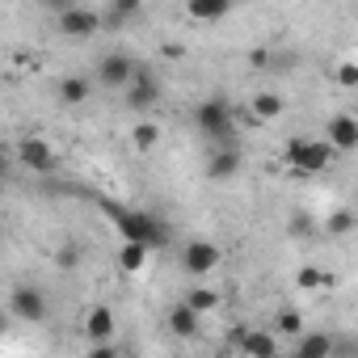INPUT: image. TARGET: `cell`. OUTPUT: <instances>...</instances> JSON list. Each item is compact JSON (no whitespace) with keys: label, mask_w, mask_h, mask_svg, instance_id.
<instances>
[{"label":"cell","mask_w":358,"mask_h":358,"mask_svg":"<svg viewBox=\"0 0 358 358\" xmlns=\"http://www.w3.org/2000/svg\"><path fill=\"white\" fill-rule=\"evenodd\" d=\"M337 148L329 139H312V135H295L287 148H282V160L295 169V173H324L333 164Z\"/></svg>","instance_id":"6da1fadb"},{"label":"cell","mask_w":358,"mask_h":358,"mask_svg":"<svg viewBox=\"0 0 358 358\" xmlns=\"http://www.w3.org/2000/svg\"><path fill=\"white\" fill-rule=\"evenodd\" d=\"M106 211H110L114 228L122 232V241H148L152 249L164 241V224H160L156 215H148V211H139V207H106Z\"/></svg>","instance_id":"7a4b0ae2"},{"label":"cell","mask_w":358,"mask_h":358,"mask_svg":"<svg viewBox=\"0 0 358 358\" xmlns=\"http://www.w3.org/2000/svg\"><path fill=\"white\" fill-rule=\"evenodd\" d=\"M194 127H199L207 139L228 143V139H232V131H236V110H232L224 97H207V101H199V106H194Z\"/></svg>","instance_id":"3957f363"},{"label":"cell","mask_w":358,"mask_h":358,"mask_svg":"<svg viewBox=\"0 0 358 358\" xmlns=\"http://www.w3.org/2000/svg\"><path fill=\"white\" fill-rule=\"evenodd\" d=\"M135 72H139V64H135L127 51H110V55H101V59H97V72H93V80H97L101 89H114V93H122V89L135 80Z\"/></svg>","instance_id":"277c9868"},{"label":"cell","mask_w":358,"mask_h":358,"mask_svg":"<svg viewBox=\"0 0 358 358\" xmlns=\"http://www.w3.org/2000/svg\"><path fill=\"white\" fill-rule=\"evenodd\" d=\"M9 312L22 320V324H43L51 316V303L38 287H13L9 291Z\"/></svg>","instance_id":"5b68a950"},{"label":"cell","mask_w":358,"mask_h":358,"mask_svg":"<svg viewBox=\"0 0 358 358\" xmlns=\"http://www.w3.org/2000/svg\"><path fill=\"white\" fill-rule=\"evenodd\" d=\"M55 30H59L64 38H93L97 30H106V13L76 5V9H68V13L55 17Z\"/></svg>","instance_id":"8992f818"},{"label":"cell","mask_w":358,"mask_h":358,"mask_svg":"<svg viewBox=\"0 0 358 358\" xmlns=\"http://www.w3.org/2000/svg\"><path fill=\"white\" fill-rule=\"evenodd\" d=\"M220 262H224V249L215 241H190L182 249V270L190 278H207L211 270H220Z\"/></svg>","instance_id":"52a82bcc"},{"label":"cell","mask_w":358,"mask_h":358,"mask_svg":"<svg viewBox=\"0 0 358 358\" xmlns=\"http://www.w3.org/2000/svg\"><path fill=\"white\" fill-rule=\"evenodd\" d=\"M122 101H127V110H131V114H148V110L160 101V80H156V76H152V72L139 64L135 80L122 89Z\"/></svg>","instance_id":"ba28073f"},{"label":"cell","mask_w":358,"mask_h":358,"mask_svg":"<svg viewBox=\"0 0 358 358\" xmlns=\"http://www.w3.org/2000/svg\"><path fill=\"white\" fill-rule=\"evenodd\" d=\"M17 160H22L30 173H55V164H59L55 148H51L47 139H38V135H26V139L17 143Z\"/></svg>","instance_id":"9c48e42d"},{"label":"cell","mask_w":358,"mask_h":358,"mask_svg":"<svg viewBox=\"0 0 358 358\" xmlns=\"http://www.w3.org/2000/svg\"><path fill=\"white\" fill-rule=\"evenodd\" d=\"M203 173H207V182H232V177L241 173V148H232V143H220V148L207 156Z\"/></svg>","instance_id":"30bf717a"},{"label":"cell","mask_w":358,"mask_h":358,"mask_svg":"<svg viewBox=\"0 0 358 358\" xmlns=\"http://www.w3.org/2000/svg\"><path fill=\"white\" fill-rule=\"evenodd\" d=\"M282 110H287L282 93H274V89H262V93H253V101H249V110H245V122H249V127H262V122H274V118H282Z\"/></svg>","instance_id":"8fae6325"},{"label":"cell","mask_w":358,"mask_h":358,"mask_svg":"<svg viewBox=\"0 0 358 358\" xmlns=\"http://www.w3.org/2000/svg\"><path fill=\"white\" fill-rule=\"evenodd\" d=\"M232 341H236L241 354H253V358H270L278 350V333L274 329H241V333H232Z\"/></svg>","instance_id":"7c38bea8"},{"label":"cell","mask_w":358,"mask_h":358,"mask_svg":"<svg viewBox=\"0 0 358 358\" xmlns=\"http://www.w3.org/2000/svg\"><path fill=\"white\" fill-rule=\"evenodd\" d=\"M324 139L337 148V156H341V152H354V148H358V118H354V114H333V118L324 122Z\"/></svg>","instance_id":"4fadbf2b"},{"label":"cell","mask_w":358,"mask_h":358,"mask_svg":"<svg viewBox=\"0 0 358 358\" xmlns=\"http://www.w3.org/2000/svg\"><path fill=\"white\" fill-rule=\"evenodd\" d=\"M164 324H169V333H173V337H182V341H186V337H194V333H199L203 312H199L194 303H186V299H182V303H173V308L164 312Z\"/></svg>","instance_id":"5bb4252c"},{"label":"cell","mask_w":358,"mask_h":358,"mask_svg":"<svg viewBox=\"0 0 358 358\" xmlns=\"http://www.w3.org/2000/svg\"><path fill=\"white\" fill-rule=\"evenodd\" d=\"M114 329H118V320H114V308H106V303H93V308L85 312V337H89V341H110V337H114Z\"/></svg>","instance_id":"9a60e30c"},{"label":"cell","mask_w":358,"mask_h":358,"mask_svg":"<svg viewBox=\"0 0 358 358\" xmlns=\"http://www.w3.org/2000/svg\"><path fill=\"white\" fill-rule=\"evenodd\" d=\"M232 5L236 0H186V13L194 22H203V26H215V22H224L232 13Z\"/></svg>","instance_id":"2e32d148"},{"label":"cell","mask_w":358,"mask_h":358,"mask_svg":"<svg viewBox=\"0 0 358 358\" xmlns=\"http://www.w3.org/2000/svg\"><path fill=\"white\" fill-rule=\"evenodd\" d=\"M148 253H152L148 241H122V245H118V270H122V274H139V270L148 266Z\"/></svg>","instance_id":"e0dca14e"},{"label":"cell","mask_w":358,"mask_h":358,"mask_svg":"<svg viewBox=\"0 0 358 358\" xmlns=\"http://www.w3.org/2000/svg\"><path fill=\"white\" fill-rule=\"evenodd\" d=\"M295 354L299 358H329V354H337V341L320 337V333H299L295 337Z\"/></svg>","instance_id":"ac0fdd59"},{"label":"cell","mask_w":358,"mask_h":358,"mask_svg":"<svg viewBox=\"0 0 358 358\" xmlns=\"http://www.w3.org/2000/svg\"><path fill=\"white\" fill-rule=\"evenodd\" d=\"M143 13V0H110L106 9V30H122L127 22H135Z\"/></svg>","instance_id":"d6986e66"},{"label":"cell","mask_w":358,"mask_h":358,"mask_svg":"<svg viewBox=\"0 0 358 358\" xmlns=\"http://www.w3.org/2000/svg\"><path fill=\"white\" fill-rule=\"evenodd\" d=\"M89 93H93L89 76H64L59 80V101L64 106H80V101H89Z\"/></svg>","instance_id":"ffe728a7"},{"label":"cell","mask_w":358,"mask_h":358,"mask_svg":"<svg viewBox=\"0 0 358 358\" xmlns=\"http://www.w3.org/2000/svg\"><path fill=\"white\" fill-rule=\"evenodd\" d=\"M156 143H160V127L156 122H135L131 127V148L135 152H152Z\"/></svg>","instance_id":"44dd1931"},{"label":"cell","mask_w":358,"mask_h":358,"mask_svg":"<svg viewBox=\"0 0 358 358\" xmlns=\"http://www.w3.org/2000/svg\"><path fill=\"white\" fill-rule=\"evenodd\" d=\"M270 329H274L278 337H299V333H303V316H299L295 308H282V312L270 320Z\"/></svg>","instance_id":"7402d4cb"},{"label":"cell","mask_w":358,"mask_h":358,"mask_svg":"<svg viewBox=\"0 0 358 358\" xmlns=\"http://www.w3.org/2000/svg\"><path fill=\"white\" fill-rule=\"evenodd\" d=\"M324 278H329L324 270H316V266H303V270L295 274V287H299V291H312V295H324Z\"/></svg>","instance_id":"603a6c76"},{"label":"cell","mask_w":358,"mask_h":358,"mask_svg":"<svg viewBox=\"0 0 358 358\" xmlns=\"http://www.w3.org/2000/svg\"><path fill=\"white\" fill-rule=\"evenodd\" d=\"M186 303H194V308L207 316V312H215V308H220V291H211V287H203V282H199L194 291H186Z\"/></svg>","instance_id":"cb8c5ba5"},{"label":"cell","mask_w":358,"mask_h":358,"mask_svg":"<svg viewBox=\"0 0 358 358\" xmlns=\"http://www.w3.org/2000/svg\"><path fill=\"white\" fill-rule=\"evenodd\" d=\"M324 228H329V232H333V236H350V232H354V228H358V215H354V211H333V215H329V224H324Z\"/></svg>","instance_id":"d4e9b609"},{"label":"cell","mask_w":358,"mask_h":358,"mask_svg":"<svg viewBox=\"0 0 358 358\" xmlns=\"http://www.w3.org/2000/svg\"><path fill=\"white\" fill-rule=\"evenodd\" d=\"M333 80H337V89H358V64L341 59V64L333 68Z\"/></svg>","instance_id":"484cf974"},{"label":"cell","mask_w":358,"mask_h":358,"mask_svg":"<svg viewBox=\"0 0 358 358\" xmlns=\"http://www.w3.org/2000/svg\"><path fill=\"white\" fill-rule=\"evenodd\" d=\"M43 5H47V9H51L55 17H59V13H68V9H76V5H80V0H43Z\"/></svg>","instance_id":"4316f807"},{"label":"cell","mask_w":358,"mask_h":358,"mask_svg":"<svg viewBox=\"0 0 358 358\" xmlns=\"http://www.w3.org/2000/svg\"><path fill=\"white\" fill-rule=\"evenodd\" d=\"M160 55H164V59H182V55H186V47H182V43H164V47H160Z\"/></svg>","instance_id":"83f0119b"},{"label":"cell","mask_w":358,"mask_h":358,"mask_svg":"<svg viewBox=\"0 0 358 358\" xmlns=\"http://www.w3.org/2000/svg\"><path fill=\"white\" fill-rule=\"evenodd\" d=\"M55 262H59V266H68V270H72V266H76V262H80V257H76V249H59V257H55Z\"/></svg>","instance_id":"f1b7e54d"}]
</instances>
